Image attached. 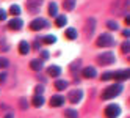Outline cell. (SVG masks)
Segmentation results:
<instances>
[{
    "label": "cell",
    "mask_w": 130,
    "mask_h": 118,
    "mask_svg": "<svg viewBox=\"0 0 130 118\" xmlns=\"http://www.w3.org/2000/svg\"><path fill=\"white\" fill-rule=\"evenodd\" d=\"M41 57H42V60H47V58H49V52H47V50H42V52H41Z\"/></svg>",
    "instance_id": "obj_32"
},
{
    "label": "cell",
    "mask_w": 130,
    "mask_h": 118,
    "mask_svg": "<svg viewBox=\"0 0 130 118\" xmlns=\"http://www.w3.org/2000/svg\"><path fill=\"white\" fill-rule=\"evenodd\" d=\"M19 52L22 54V55H27V54L30 52V44L27 41H21L19 43Z\"/></svg>",
    "instance_id": "obj_13"
},
{
    "label": "cell",
    "mask_w": 130,
    "mask_h": 118,
    "mask_svg": "<svg viewBox=\"0 0 130 118\" xmlns=\"http://www.w3.org/2000/svg\"><path fill=\"white\" fill-rule=\"evenodd\" d=\"M19 106H21V109H27V99L25 98H22L19 101Z\"/></svg>",
    "instance_id": "obj_30"
},
{
    "label": "cell",
    "mask_w": 130,
    "mask_h": 118,
    "mask_svg": "<svg viewBox=\"0 0 130 118\" xmlns=\"http://www.w3.org/2000/svg\"><path fill=\"white\" fill-rule=\"evenodd\" d=\"M63 6H64V10L71 11V10H74V6H75V0H64Z\"/></svg>",
    "instance_id": "obj_18"
},
{
    "label": "cell",
    "mask_w": 130,
    "mask_h": 118,
    "mask_svg": "<svg viewBox=\"0 0 130 118\" xmlns=\"http://www.w3.org/2000/svg\"><path fill=\"white\" fill-rule=\"evenodd\" d=\"M122 35H124V36H128V35H130V32H128V30H124V32H122Z\"/></svg>",
    "instance_id": "obj_35"
},
{
    "label": "cell",
    "mask_w": 130,
    "mask_h": 118,
    "mask_svg": "<svg viewBox=\"0 0 130 118\" xmlns=\"http://www.w3.org/2000/svg\"><path fill=\"white\" fill-rule=\"evenodd\" d=\"M107 27H108L110 30H118V27H119V25H118L115 21H108V22H107Z\"/></svg>",
    "instance_id": "obj_25"
},
{
    "label": "cell",
    "mask_w": 130,
    "mask_h": 118,
    "mask_svg": "<svg viewBox=\"0 0 130 118\" xmlns=\"http://www.w3.org/2000/svg\"><path fill=\"white\" fill-rule=\"evenodd\" d=\"M5 79H6V74H5V72H3V74H0V82H3Z\"/></svg>",
    "instance_id": "obj_33"
},
{
    "label": "cell",
    "mask_w": 130,
    "mask_h": 118,
    "mask_svg": "<svg viewBox=\"0 0 130 118\" xmlns=\"http://www.w3.org/2000/svg\"><path fill=\"white\" fill-rule=\"evenodd\" d=\"M6 14H8V13L2 8V10H0V21H5V19H6Z\"/></svg>",
    "instance_id": "obj_29"
},
{
    "label": "cell",
    "mask_w": 130,
    "mask_h": 118,
    "mask_svg": "<svg viewBox=\"0 0 130 118\" xmlns=\"http://www.w3.org/2000/svg\"><path fill=\"white\" fill-rule=\"evenodd\" d=\"M35 91H36V95H42V91H44V88H42L41 85H38V87L35 88Z\"/></svg>",
    "instance_id": "obj_31"
},
{
    "label": "cell",
    "mask_w": 130,
    "mask_h": 118,
    "mask_svg": "<svg viewBox=\"0 0 130 118\" xmlns=\"http://www.w3.org/2000/svg\"><path fill=\"white\" fill-rule=\"evenodd\" d=\"M8 58H3V57H0V69H3V68H6L8 66Z\"/></svg>",
    "instance_id": "obj_26"
},
{
    "label": "cell",
    "mask_w": 130,
    "mask_h": 118,
    "mask_svg": "<svg viewBox=\"0 0 130 118\" xmlns=\"http://www.w3.org/2000/svg\"><path fill=\"white\" fill-rule=\"evenodd\" d=\"M47 72H49V76H60L61 69H60L58 66H50V68L47 69Z\"/></svg>",
    "instance_id": "obj_22"
},
{
    "label": "cell",
    "mask_w": 130,
    "mask_h": 118,
    "mask_svg": "<svg viewBox=\"0 0 130 118\" xmlns=\"http://www.w3.org/2000/svg\"><path fill=\"white\" fill-rule=\"evenodd\" d=\"M10 13L14 14V16H19V14H21V6H19V5H11Z\"/></svg>",
    "instance_id": "obj_24"
},
{
    "label": "cell",
    "mask_w": 130,
    "mask_h": 118,
    "mask_svg": "<svg viewBox=\"0 0 130 118\" xmlns=\"http://www.w3.org/2000/svg\"><path fill=\"white\" fill-rule=\"evenodd\" d=\"M113 79H116V80H125V79H128V69H122V71L113 72Z\"/></svg>",
    "instance_id": "obj_10"
},
{
    "label": "cell",
    "mask_w": 130,
    "mask_h": 118,
    "mask_svg": "<svg viewBox=\"0 0 130 118\" xmlns=\"http://www.w3.org/2000/svg\"><path fill=\"white\" fill-rule=\"evenodd\" d=\"M68 22L66 16H57V27H64Z\"/></svg>",
    "instance_id": "obj_23"
},
{
    "label": "cell",
    "mask_w": 130,
    "mask_h": 118,
    "mask_svg": "<svg viewBox=\"0 0 130 118\" xmlns=\"http://www.w3.org/2000/svg\"><path fill=\"white\" fill-rule=\"evenodd\" d=\"M55 41H57V36H55V35H47V36H44V38H42L44 44H53Z\"/></svg>",
    "instance_id": "obj_19"
},
{
    "label": "cell",
    "mask_w": 130,
    "mask_h": 118,
    "mask_svg": "<svg viewBox=\"0 0 130 118\" xmlns=\"http://www.w3.org/2000/svg\"><path fill=\"white\" fill-rule=\"evenodd\" d=\"M30 68H31L33 71H41V69H42V61H41V60H31Z\"/></svg>",
    "instance_id": "obj_15"
},
{
    "label": "cell",
    "mask_w": 130,
    "mask_h": 118,
    "mask_svg": "<svg viewBox=\"0 0 130 118\" xmlns=\"http://www.w3.org/2000/svg\"><path fill=\"white\" fill-rule=\"evenodd\" d=\"M49 14L50 16H58V5L55 3V2H52L49 5Z\"/></svg>",
    "instance_id": "obj_16"
},
{
    "label": "cell",
    "mask_w": 130,
    "mask_h": 118,
    "mask_svg": "<svg viewBox=\"0 0 130 118\" xmlns=\"http://www.w3.org/2000/svg\"><path fill=\"white\" fill-rule=\"evenodd\" d=\"M47 27H49V22L45 19H42V17H38V19H35V21L30 22V29L33 32H38L41 29H47Z\"/></svg>",
    "instance_id": "obj_4"
},
{
    "label": "cell",
    "mask_w": 130,
    "mask_h": 118,
    "mask_svg": "<svg viewBox=\"0 0 130 118\" xmlns=\"http://www.w3.org/2000/svg\"><path fill=\"white\" fill-rule=\"evenodd\" d=\"M128 50H130V43H128V41H125V43L122 44V52H124V54H127Z\"/></svg>",
    "instance_id": "obj_28"
},
{
    "label": "cell",
    "mask_w": 130,
    "mask_h": 118,
    "mask_svg": "<svg viewBox=\"0 0 130 118\" xmlns=\"http://www.w3.org/2000/svg\"><path fill=\"white\" fill-rule=\"evenodd\" d=\"M83 76H85L86 79H92L96 76V68H92V66H86L85 69H83Z\"/></svg>",
    "instance_id": "obj_12"
},
{
    "label": "cell",
    "mask_w": 130,
    "mask_h": 118,
    "mask_svg": "<svg viewBox=\"0 0 130 118\" xmlns=\"http://www.w3.org/2000/svg\"><path fill=\"white\" fill-rule=\"evenodd\" d=\"M121 91H122V85L121 84H116V85H111V87H108V88H105V91L102 93V99H113V98H116Z\"/></svg>",
    "instance_id": "obj_1"
},
{
    "label": "cell",
    "mask_w": 130,
    "mask_h": 118,
    "mask_svg": "<svg viewBox=\"0 0 130 118\" xmlns=\"http://www.w3.org/2000/svg\"><path fill=\"white\" fill-rule=\"evenodd\" d=\"M119 113H121V107L116 106V104H110V106L105 107V115H107V118H118Z\"/></svg>",
    "instance_id": "obj_5"
},
{
    "label": "cell",
    "mask_w": 130,
    "mask_h": 118,
    "mask_svg": "<svg viewBox=\"0 0 130 118\" xmlns=\"http://www.w3.org/2000/svg\"><path fill=\"white\" fill-rule=\"evenodd\" d=\"M64 99L63 96H60V95H57V96H52V99H50V106L52 107H60V106H63L64 104Z\"/></svg>",
    "instance_id": "obj_9"
},
{
    "label": "cell",
    "mask_w": 130,
    "mask_h": 118,
    "mask_svg": "<svg viewBox=\"0 0 130 118\" xmlns=\"http://www.w3.org/2000/svg\"><path fill=\"white\" fill-rule=\"evenodd\" d=\"M10 29L11 30H21L22 29V25H24V22H22V19H19V17H16V19H13V21H10Z\"/></svg>",
    "instance_id": "obj_11"
},
{
    "label": "cell",
    "mask_w": 130,
    "mask_h": 118,
    "mask_svg": "<svg viewBox=\"0 0 130 118\" xmlns=\"http://www.w3.org/2000/svg\"><path fill=\"white\" fill-rule=\"evenodd\" d=\"M64 115H66V118H78V112L74 110V109H68L64 112Z\"/></svg>",
    "instance_id": "obj_20"
},
{
    "label": "cell",
    "mask_w": 130,
    "mask_h": 118,
    "mask_svg": "<svg viewBox=\"0 0 130 118\" xmlns=\"http://www.w3.org/2000/svg\"><path fill=\"white\" fill-rule=\"evenodd\" d=\"M31 104H33L35 107H41V106L44 104V98H42V95H36V96L31 99Z\"/></svg>",
    "instance_id": "obj_14"
},
{
    "label": "cell",
    "mask_w": 130,
    "mask_h": 118,
    "mask_svg": "<svg viewBox=\"0 0 130 118\" xmlns=\"http://www.w3.org/2000/svg\"><path fill=\"white\" fill-rule=\"evenodd\" d=\"M66 38L68 40H75L77 38V32L74 29H66Z\"/></svg>",
    "instance_id": "obj_21"
},
{
    "label": "cell",
    "mask_w": 130,
    "mask_h": 118,
    "mask_svg": "<svg viewBox=\"0 0 130 118\" xmlns=\"http://www.w3.org/2000/svg\"><path fill=\"white\" fill-rule=\"evenodd\" d=\"M110 79H113V72H104L102 74V80H110Z\"/></svg>",
    "instance_id": "obj_27"
},
{
    "label": "cell",
    "mask_w": 130,
    "mask_h": 118,
    "mask_svg": "<svg viewBox=\"0 0 130 118\" xmlns=\"http://www.w3.org/2000/svg\"><path fill=\"white\" fill-rule=\"evenodd\" d=\"M82 98H83V91H82L80 88L72 90V91L69 93V101H71V102H74V104L80 102V101H82Z\"/></svg>",
    "instance_id": "obj_7"
},
{
    "label": "cell",
    "mask_w": 130,
    "mask_h": 118,
    "mask_svg": "<svg viewBox=\"0 0 130 118\" xmlns=\"http://www.w3.org/2000/svg\"><path fill=\"white\" fill-rule=\"evenodd\" d=\"M55 88L60 90V91H63V90L68 88V82L66 80H57V82H55Z\"/></svg>",
    "instance_id": "obj_17"
},
{
    "label": "cell",
    "mask_w": 130,
    "mask_h": 118,
    "mask_svg": "<svg viewBox=\"0 0 130 118\" xmlns=\"http://www.w3.org/2000/svg\"><path fill=\"white\" fill-rule=\"evenodd\" d=\"M97 63H100V65H113L115 63V54L110 52V50L100 54L97 57Z\"/></svg>",
    "instance_id": "obj_3"
},
{
    "label": "cell",
    "mask_w": 130,
    "mask_h": 118,
    "mask_svg": "<svg viewBox=\"0 0 130 118\" xmlns=\"http://www.w3.org/2000/svg\"><path fill=\"white\" fill-rule=\"evenodd\" d=\"M3 118H14V115H13V113H6Z\"/></svg>",
    "instance_id": "obj_34"
},
{
    "label": "cell",
    "mask_w": 130,
    "mask_h": 118,
    "mask_svg": "<svg viewBox=\"0 0 130 118\" xmlns=\"http://www.w3.org/2000/svg\"><path fill=\"white\" fill-rule=\"evenodd\" d=\"M44 0H28L27 2V10H28L30 13H38L39 8L42 6Z\"/></svg>",
    "instance_id": "obj_6"
},
{
    "label": "cell",
    "mask_w": 130,
    "mask_h": 118,
    "mask_svg": "<svg viewBox=\"0 0 130 118\" xmlns=\"http://www.w3.org/2000/svg\"><path fill=\"white\" fill-rule=\"evenodd\" d=\"M96 43H97L99 47H110V46H113V44H115V40H113V36H111L110 33H102L97 38Z\"/></svg>",
    "instance_id": "obj_2"
},
{
    "label": "cell",
    "mask_w": 130,
    "mask_h": 118,
    "mask_svg": "<svg viewBox=\"0 0 130 118\" xmlns=\"http://www.w3.org/2000/svg\"><path fill=\"white\" fill-rule=\"evenodd\" d=\"M94 29H96V19L94 17H89V19L86 21V27H85L86 35H92L94 33Z\"/></svg>",
    "instance_id": "obj_8"
}]
</instances>
